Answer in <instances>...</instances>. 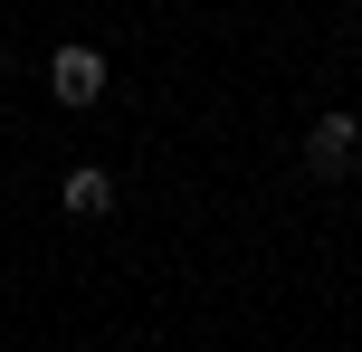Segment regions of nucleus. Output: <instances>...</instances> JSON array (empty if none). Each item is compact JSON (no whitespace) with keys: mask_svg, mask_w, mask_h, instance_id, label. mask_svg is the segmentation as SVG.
I'll use <instances>...</instances> for the list:
<instances>
[{"mask_svg":"<svg viewBox=\"0 0 362 352\" xmlns=\"http://www.w3.org/2000/svg\"><path fill=\"white\" fill-rule=\"evenodd\" d=\"M353 162H362V114H315L305 124V171L315 181H344Z\"/></svg>","mask_w":362,"mask_h":352,"instance_id":"1","label":"nucleus"},{"mask_svg":"<svg viewBox=\"0 0 362 352\" xmlns=\"http://www.w3.org/2000/svg\"><path fill=\"white\" fill-rule=\"evenodd\" d=\"M48 95H57V105H95V95H105V48L67 38V48L48 57Z\"/></svg>","mask_w":362,"mask_h":352,"instance_id":"2","label":"nucleus"},{"mask_svg":"<svg viewBox=\"0 0 362 352\" xmlns=\"http://www.w3.org/2000/svg\"><path fill=\"white\" fill-rule=\"evenodd\" d=\"M57 200H67V219H105V210H115V171L105 162H76L67 181H57Z\"/></svg>","mask_w":362,"mask_h":352,"instance_id":"3","label":"nucleus"}]
</instances>
